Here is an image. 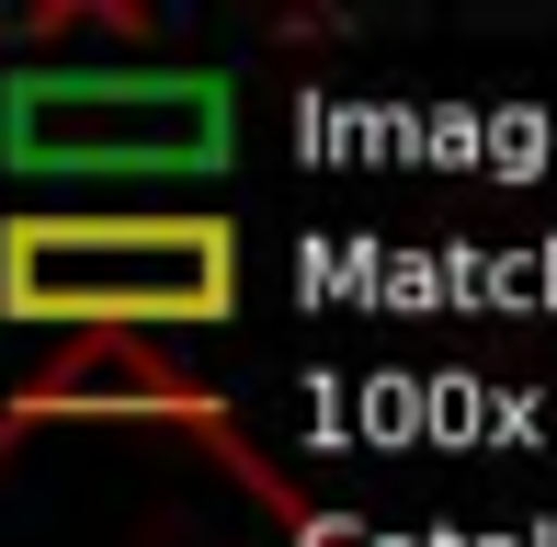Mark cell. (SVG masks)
Listing matches in <instances>:
<instances>
[{
  "label": "cell",
  "instance_id": "1",
  "mask_svg": "<svg viewBox=\"0 0 557 547\" xmlns=\"http://www.w3.org/2000/svg\"><path fill=\"white\" fill-rule=\"evenodd\" d=\"M0 547H364L273 479L216 400L183 411H0Z\"/></svg>",
  "mask_w": 557,
  "mask_h": 547
},
{
  "label": "cell",
  "instance_id": "2",
  "mask_svg": "<svg viewBox=\"0 0 557 547\" xmlns=\"http://www.w3.org/2000/svg\"><path fill=\"white\" fill-rule=\"evenodd\" d=\"M227 308H239L227 217H81V206L0 217V319L23 331L148 342V331H216Z\"/></svg>",
  "mask_w": 557,
  "mask_h": 547
},
{
  "label": "cell",
  "instance_id": "3",
  "mask_svg": "<svg viewBox=\"0 0 557 547\" xmlns=\"http://www.w3.org/2000/svg\"><path fill=\"white\" fill-rule=\"evenodd\" d=\"M239 148V92L216 69H69L12 58L0 160L23 183H194Z\"/></svg>",
  "mask_w": 557,
  "mask_h": 547
},
{
  "label": "cell",
  "instance_id": "4",
  "mask_svg": "<svg viewBox=\"0 0 557 547\" xmlns=\"http://www.w3.org/2000/svg\"><path fill=\"white\" fill-rule=\"evenodd\" d=\"M23 400H35V411H183V400H206V388H194L160 342L103 331V342H69V354L46 365Z\"/></svg>",
  "mask_w": 557,
  "mask_h": 547
}]
</instances>
